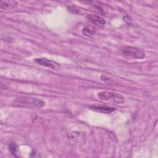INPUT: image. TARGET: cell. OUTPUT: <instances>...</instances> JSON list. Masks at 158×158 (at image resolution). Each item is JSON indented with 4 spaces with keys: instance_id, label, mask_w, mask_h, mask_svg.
<instances>
[{
    "instance_id": "obj_1",
    "label": "cell",
    "mask_w": 158,
    "mask_h": 158,
    "mask_svg": "<svg viewBox=\"0 0 158 158\" xmlns=\"http://www.w3.org/2000/svg\"><path fill=\"white\" fill-rule=\"evenodd\" d=\"M15 104L20 106L31 107L34 108H41L45 105V102L38 98L29 97H20L14 101Z\"/></svg>"
},
{
    "instance_id": "obj_2",
    "label": "cell",
    "mask_w": 158,
    "mask_h": 158,
    "mask_svg": "<svg viewBox=\"0 0 158 158\" xmlns=\"http://www.w3.org/2000/svg\"><path fill=\"white\" fill-rule=\"evenodd\" d=\"M98 98L104 101L121 104L125 102L124 97L119 93L111 91H101L98 94Z\"/></svg>"
},
{
    "instance_id": "obj_3",
    "label": "cell",
    "mask_w": 158,
    "mask_h": 158,
    "mask_svg": "<svg viewBox=\"0 0 158 158\" xmlns=\"http://www.w3.org/2000/svg\"><path fill=\"white\" fill-rule=\"evenodd\" d=\"M120 52L123 56L127 58L141 59L145 57V53L139 49H138L135 47H123L120 50Z\"/></svg>"
},
{
    "instance_id": "obj_4",
    "label": "cell",
    "mask_w": 158,
    "mask_h": 158,
    "mask_svg": "<svg viewBox=\"0 0 158 158\" xmlns=\"http://www.w3.org/2000/svg\"><path fill=\"white\" fill-rule=\"evenodd\" d=\"M34 61L41 65L46 67L53 70H58L60 68V65L57 62L48 59L46 58H36L34 59Z\"/></svg>"
},
{
    "instance_id": "obj_5",
    "label": "cell",
    "mask_w": 158,
    "mask_h": 158,
    "mask_svg": "<svg viewBox=\"0 0 158 158\" xmlns=\"http://www.w3.org/2000/svg\"><path fill=\"white\" fill-rule=\"evenodd\" d=\"M86 18L93 24L99 27H104L106 23V20L102 17L96 15L88 14L87 15Z\"/></svg>"
},
{
    "instance_id": "obj_6",
    "label": "cell",
    "mask_w": 158,
    "mask_h": 158,
    "mask_svg": "<svg viewBox=\"0 0 158 158\" xmlns=\"http://www.w3.org/2000/svg\"><path fill=\"white\" fill-rule=\"evenodd\" d=\"M89 108L93 110H94L98 112H102V113H110L115 110V108L114 107L106 106L93 105V106H90Z\"/></svg>"
},
{
    "instance_id": "obj_7",
    "label": "cell",
    "mask_w": 158,
    "mask_h": 158,
    "mask_svg": "<svg viewBox=\"0 0 158 158\" xmlns=\"http://www.w3.org/2000/svg\"><path fill=\"white\" fill-rule=\"evenodd\" d=\"M17 5V2L15 1H1L0 7L1 9L4 10H9L15 8Z\"/></svg>"
},
{
    "instance_id": "obj_8",
    "label": "cell",
    "mask_w": 158,
    "mask_h": 158,
    "mask_svg": "<svg viewBox=\"0 0 158 158\" xmlns=\"http://www.w3.org/2000/svg\"><path fill=\"white\" fill-rule=\"evenodd\" d=\"M82 33L84 35L90 37L93 36L95 34L96 31H95V29L93 28V27L90 26H86L85 27L83 28L82 30Z\"/></svg>"
},
{
    "instance_id": "obj_9",
    "label": "cell",
    "mask_w": 158,
    "mask_h": 158,
    "mask_svg": "<svg viewBox=\"0 0 158 158\" xmlns=\"http://www.w3.org/2000/svg\"><path fill=\"white\" fill-rule=\"evenodd\" d=\"M9 149L12 152V154H14V156H16V152L18 149V146L15 143H11L9 146Z\"/></svg>"
},
{
    "instance_id": "obj_10",
    "label": "cell",
    "mask_w": 158,
    "mask_h": 158,
    "mask_svg": "<svg viewBox=\"0 0 158 158\" xmlns=\"http://www.w3.org/2000/svg\"><path fill=\"white\" fill-rule=\"evenodd\" d=\"M101 79L102 81H104L106 83H109L110 84V83H114V81L113 79H111V78H110L109 77H108L107 76H106V75H101Z\"/></svg>"
},
{
    "instance_id": "obj_11",
    "label": "cell",
    "mask_w": 158,
    "mask_h": 158,
    "mask_svg": "<svg viewBox=\"0 0 158 158\" xmlns=\"http://www.w3.org/2000/svg\"><path fill=\"white\" fill-rule=\"evenodd\" d=\"M123 19L124 22H125L127 24H128V25H131V26H133L132 19H131V18L130 16H128V15H125V16L123 17Z\"/></svg>"
}]
</instances>
